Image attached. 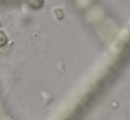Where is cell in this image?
Returning <instances> with one entry per match:
<instances>
[{
    "instance_id": "1",
    "label": "cell",
    "mask_w": 130,
    "mask_h": 120,
    "mask_svg": "<svg viewBox=\"0 0 130 120\" xmlns=\"http://www.w3.org/2000/svg\"><path fill=\"white\" fill-rule=\"evenodd\" d=\"M5 41H6V39H5V35L0 31V47H3L5 44Z\"/></svg>"
}]
</instances>
